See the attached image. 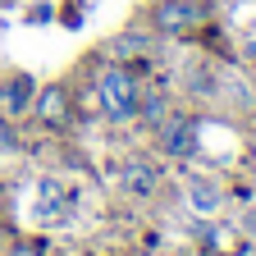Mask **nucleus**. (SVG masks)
Segmentation results:
<instances>
[{"label":"nucleus","mask_w":256,"mask_h":256,"mask_svg":"<svg viewBox=\"0 0 256 256\" xmlns=\"http://www.w3.org/2000/svg\"><path fill=\"white\" fill-rule=\"evenodd\" d=\"M138 101H142V92H138V82L128 78L119 64L101 69V78H96V106H101L110 119H128V114H138Z\"/></svg>","instance_id":"nucleus-1"},{"label":"nucleus","mask_w":256,"mask_h":256,"mask_svg":"<svg viewBox=\"0 0 256 256\" xmlns=\"http://www.w3.org/2000/svg\"><path fill=\"white\" fill-rule=\"evenodd\" d=\"M69 206H74L69 188L55 183V178H42L37 188L28 192V220L32 224H64V220H69Z\"/></svg>","instance_id":"nucleus-2"},{"label":"nucleus","mask_w":256,"mask_h":256,"mask_svg":"<svg viewBox=\"0 0 256 256\" xmlns=\"http://www.w3.org/2000/svg\"><path fill=\"white\" fill-rule=\"evenodd\" d=\"M197 18H202V5H197V0H165V5L156 10V23L170 28V32H178V28H188V23H197Z\"/></svg>","instance_id":"nucleus-3"},{"label":"nucleus","mask_w":256,"mask_h":256,"mask_svg":"<svg viewBox=\"0 0 256 256\" xmlns=\"http://www.w3.org/2000/svg\"><path fill=\"white\" fill-rule=\"evenodd\" d=\"M0 96H5V110H28V101L37 96V87H32V78H10V82H0Z\"/></svg>","instance_id":"nucleus-4"},{"label":"nucleus","mask_w":256,"mask_h":256,"mask_svg":"<svg viewBox=\"0 0 256 256\" xmlns=\"http://www.w3.org/2000/svg\"><path fill=\"white\" fill-rule=\"evenodd\" d=\"M165 151H170V156L197 151V133H192V124H170V128H165Z\"/></svg>","instance_id":"nucleus-5"},{"label":"nucleus","mask_w":256,"mask_h":256,"mask_svg":"<svg viewBox=\"0 0 256 256\" xmlns=\"http://www.w3.org/2000/svg\"><path fill=\"white\" fill-rule=\"evenodd\" d=\"M188 202H192V210L210 215V210H220V188L215 183H188Z\"/></svg>","instance_id":"nucleus-6"},{"label":"nucleus","mask_w":256,"mask_h":256,"mask_svg":"<svg viewBox=\"0 0 256 256\" xmlns=\"http://www.w3.org/2000/svg\"><path fill=\"white\" fill-rule=\"evenodd\" d=\"M128 188L133 192H151L156 188V170L151 165H128Z\"/></svg>","instance_id":"nucleus-7"},{"label":"nucleus","mask_w":256,"mask_h":256,"mask_svg":"<svg viewBox=\"0 0 256 256\" xmlns=\"http://www.w3.org/2000/svg\"><path fill=\"white\" fill-rule=\"evenodd\" d=\"M37 110H42L46 119H55V114L64 110V92H60V87H50V92H42V106H37Z\"/></svg>","instance_id":"nucleus-8"},{"label":"nucleus","mask_w":256,"mask_h":256,"mask_svg":"<svg viewBox=\"0 0 256 256\" xmlns=\"http://www.w3.org/2000/svg\"><path fill=\"white\" fill-rule=\"evenodd\" d=\"M5 151H14V128L0 119V156H5Z\"/></svg>","instance_id":"nucleus-9"},{"label":"nucleus","mask_w":256,"mask_h":256,"mask_svg":"<svg viewBox=\"0 0 256 256\" xmlns=\"http://www.w3.org/2000/svg\"><path fill=\"white\" fill-rule=\"evenodd\" d=\"M14 256H42V247H37V242H28V247H18Z\"/></svg>","instance_id":"nucleus-10"}]
</instances>
